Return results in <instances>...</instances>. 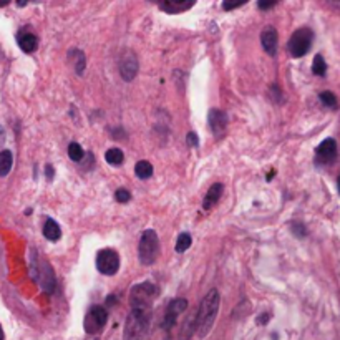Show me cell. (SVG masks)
Segmentation results:
<instances>
[{
    "label": "cell",
    "mask_w": 340,
    "mask_h": 340,
    "mask_svg": "<svg viewBox=\"0 0 340 340\" xmlns=\"http://www.w3.org/2000/svg\"><path fill=\"white\" fill-rule=\"evenodd\" d=\"M219 304H221V295L216 289H211L202 299L201 306L196 314V332L198 337L202 338L211 332L214 322H216L218 312H219Z\"/></svg>",
    "instance_id": "cell-1"
},
{
    "label": "cell",
    "mask_w": 340,
    "mask_h": 340,
    "mask_svg": "<svg viewBox=\"0 0 340 340\" xmlns=\"http://www.w3.org/2000/svg\"><path fill=\"white\" fill-rule=\"evenodd\" d=\"M151 324V310H131L124 325V340H146Z\"/></svg>",
    "instance_id": "cell-2"
},
{
    "label": "cell",
    "mask_w": 340,
    "mask_h": 340,
    "mask_svg": "<svg viewBox=\"0 0 340 340\" xmlns=\"http://www.w3.org/2000/svg\"><path fill=\"white\" fill-rule=\"evenodd\" d=\"M158 294L156 285L151 282L136 284L130 292V306L131 310H151V304Z\"/></svg>",
    "instance_id": "cell-3"
},
{
    "label": "cell",
    "mask_w": 340,
    "mask_h": 340,
    "mask_svg": "<svg viewBox=\"0 0 340 340\" xmlns=\"http://www.w3.org/2000/svg\"><path fill=\"white\" fill-rule=\"evenodd\" d=\"M159 252V239L158 234L153 229H148L141 234L140 239V247H138V254H140V262L143 266H151L158 258Z\"/></svg>",
    "instance_id": "cell-4"
},
{
    "label": "cell",
    "mask_w": 340,
    "mask_h": 340,
    "mask_svg": "<svg viewBox=\"0 0 340 340\" xmlns=\"http://www.w3.org/2000/svg\"><path fill=\"white\" fill-rule=\"evenodd\" d=\"M312 40H314V33L310 28L307 27L299 28V30H295L289 38V44H287L289 53L294 58L304 57L310 50V47H312Z\"/></svg>",
    "instance_id": "cell-5"
},
{
    "label": "cell",
    "mask_w": 340,
    "mask_h": 340,
    "mask_svg": "<svg viewBox=\"0 0 340 340\" xmlns=\"http://www.w3.org/2000/svg\"><path fill=\"white\" fill-rule=\"evenodd\" d=\"M97 267L105 276H115L120 269V256L113 249H103L97 256Z\"/></svg>",
    "instance_id": "cell-6"
},
{
    "label": "cell",
    "mask_w": 340,
    "mask_h": 340,
    "mask_svg": "<svg viewBox=\"0 0 340 340\" xmlns=\"http://www.w3.org/2000/svg\"><path fill=\"white\" fill-rule=\"evenodd\" d=\"M106 320H108V312H106V309H103L101 306H93L90 310H88L83 325H85L87 333H100L105 329Z\"/></svg>",
    "instance_id": "cell-7"
},
{
    "label": "cell",
    "mask_w": 340,
    "mask_h": 340,
    "mask_svg": "<svg viewBox=\"0 0 340 340\" xmlns=\"http://www.w3.org/2000/svg\"><path fill=\"white\" fill-rule=\"evenodd\" d=\"M188 307V301L186 299H175L169 302V306L166 307V312H164V317H163V327L164 329H171L173 325H175L176 319L180 317V315L186 310Z\"/></svg>",
    "instance_id": "cell-8"
},
{
    "label": "cell",
    "mask_w": 340,
    "mask_h": 340,
    "mask_svg": "<svg viewBox=\"0 0 340 340\" xmlns=\"http://www.w3.org/2000/svg\"><path fill=\"white\" fill-rule=\"evenodd\" d=\"M138 58L133 52H126L124 55L121 57L120 60V73L123 76V80L126 81H131L138 73Z\"/></svg>",
    "instance_id": "cell-9"
},
{
    "label": "cell",
    "mask_w": 340,
    "mask_h": 340,
    "mask_svg": "<svg viewBox=\"0 0 340 340\" xmlns=\"http://www.w3.org/2000/svg\"><path fill=\"white\" fill-rule=\"evenodd\" d=\"M315 156H317V161L319 163H330V161L335 159L337 156V143L335 140L332 138H327L320 143L317 146V150H315Z\"/></svg>",
    "instance_id": "cell-10"
},
{
    "label": "cell",
    "mask_w": 340,
    "mask_h": 340,
    "mask_svg": "<svg viewBox=\"0 0 340 340\" xmlns=\"http://www.w3.org/2000/svg\"><path fill=\"white\" fill-rule=\"evenodd\" d=\"M207 123H209V128L214 133V136H223L226 128H228V118H226V113L219 111L216 108L209 110V115H207Z\"/></svg>",
    "instance_id": "cell-11"
},
{
    "label": "cell",
    "mask_w": 340,
    "mask_h": 340,
    "mask_svg": "<svg viewBox=\"0 0 340 340\" xmlns=\"http://www.w3.org/2000/svg\"><path fill=\"white\" fill-rule=\"evenodd\" d=\"M261 44L262 49L266 50L267 55H276L277 53V32L274 27H267L264 32L261 33Z\"/></svg>",
    "instance_id": "cell-12"
},
{
    "label": "cell",
    "mask_w": 340,
    "mask_h": 340,
    "mask_svg": "<svg viewBox=\"0 0 340 340\" xmlns=\"http://www.w3.org/2000/svg\"><path fill=\"white\" fill-rule=\"evenodd\" d=\"M40 284L41 287H44L45 292H53V289H55V274H53V269L50 267V264H47V262H44L40 267Z\"/></svg>",
    "instance_id": "cell-13"
},
{
    "label": "cell",
    "mask_w": 340,
    "mask_h": 340,
    "mask_svg": "<svg viewBox=\"0 0 340 340\" xmlns=\"http://www.w3.org/2000/svg\"><path fill=\"white\" fill-rule=\"evenodd\" d=\"M221 194H223V184L221 183H216L212 184L209 188V191L206 193V198H204V202H202V206H204V209H211V207L216 204L219 201Z\"/></svg>",
    "instance_id": "cell-14"
},
{
    "label": "cell",
    "mask_w": 340,
    "mask_h": 340,
    "mask_svg": "<svg viewBox=\"0 0 340 340\" xmlns=\"http://www.w3.org/2000/svg\"><path fill=\"white\" fill-rule=\"evenodd\" d=\"M44 236L52 242H57L62 237V229L53 219H49L44 226Z\"/></svg>",
    "instance_id": "cell-15"
},
{
    "label": "cell",
    "mask_w": 340,
    "mask_h": 340,
    "mask_svg": "<svg viewBox=\"0 0 340 340\" xmlns=\"http://www.w3.org/2000/svg\"><path fill=\"white\" fill-rule=\"evenodd\" d=\"M70 58L73 60V67H75V71L78 75H83V71H85V67H87V58H85V53L81 50H73L70 53Z\"/></svg>",
    "instance_id": "cell-16"
},
{
    "label": "cell",
    "mask_w": 340,
    "mask_h": 340,
    "mask_svg": "<svg viewBox=\"0 0 340 340\" xmlns=\"http://www.w3.org/2000/svg\"><path fill=\"white\" fill-rule=\"evenodd\" d=\"M12 164H14V156L9 150H4L0 153V176H7L12 169Z\"/></svg>",
    "instance_id": "cell-17"
},
{
    "label": "cell",
    "mask_w": 340,
    "mask_h": 340,
    "mask_svg": "<svg viewBox=\"0 0 340 340\" xmlns=\"http://www.w3.org/2000/svg\"><path fill=\"white\" fill-rule=\"evenodd\" d=\"M19 45L23 52L32 53L35 49H37V37L33 33H23L19 38Z\"/></svg>",
    "instance_id": "cell-18"
},
{
    "label": "cell",
    "mask_w": 340,
    "mask_h": 340,
    "mask_svg": "<svg viewBox=\"0 0 340 340\" xmlns=\"http://www.w3.org/2000/svg\"><path fill=\"white\" fill-rule=\"evenodd\" d=\"M105 159H106V163L111 164V166H120L123 163V159H124V154H123V151L120 150V148H110L105 154Z\"/></svg>",
    "instance_id": "cell-19"
},
{
    "label": "cell",
    "mask_w": 340,
    "mask_h": 340,
    "mask_svg": "<svg viewBox=\"0 0 340 340\" xmlns=\"http://www.w3.org/2000/svg\"><path fill=\"white\" fill-rule=\"evenodd\" d=\"M135 173L140 180H148V178L153 176V166L148 161H138L135 166Z\"/></svg>",
    "instance_id": "cell-20"
},
{
    "label": "cell",
    "mask_w": 340,
    "mask_h": 340,
    "mask_svg": "<svg viewBox=\"0 0 340 340\" xmlns=\"http://www.w3.org/2000/svg\"><path fill=\"white\" fill-rule=\"evenodd\" d=\"M191 5H193V2L183 4V2H176V0H169V2L161 4V9L166 10V12H169V14H178V12H181L184 9H189Z\"/></svg>",
    "instance_id": "cell-21"
},
{
    "label": "cell",
    "mask_w": 340,
    "mask_h": 340,
    "mask_svg": "<svg viewBox=\"0 0 340 340\" xmlns=\"http://www.w3.org/2000/svg\"><path fill=\"white\" fill-rule=\"evenodd\" d=\"M312 71H314L315 75H319V76L325 75V71H327V63H325L324 57H322V55H315L314 63H312Z\"/></svg>",
    "instance_id": "cell-22"
},
{
    "label": "cell",
    "mask_w": 340,
    "mask_h": 340,
    "mask_svg": "<svg viewBox=\"0 0 340 340\" xmlns=\"http://www.w3.org/2000/svg\"><path fill=\"white\" fill-rule=\"evenodd\" d=\"M83 148L78 145V143H71L68 146V156L71 161H81L83 159Z\"/></svg>",
    "instance_id": "cell-23"
},
{
    "label": "cell",
    "mask_w": 340,
    "mask_h": 340,
    "mask_svg": "<svg viewBox=\"0 0 340 340\" xmlns=\"http://www.w3.org/2000/svg\"><path fill=\"white\" fill-rule=\"evenodd\" d=\"M191 242H193V239H191V236L188 234V232H184V234H181L180 237H178L176 250H178V252H184V250L191 247Z\"/></svg>",
    "instance_id": "cell-24"
},
{
    "label": "cell",
    "mask_w": 340,
    "mask_h": 340,
    "mask_svg": "<svg viewBox=\"0 0 340 340\" xmlns=\"http://www.w3.org/2000/svg\"><path fill=\"white\" fill-rule=\"evenodd\" d=\"M319 98H320V101L325 106H330V108H335V106H337V98H335V95H333L332 92H322L319 95Z\"/></svg>",
    "instance_id": "cell-25"
},
{
    "label": "cell",
    "mask_w": 340,
    "mask_h": 340,
    "mask_svg": "<svg viewBox=\"0 0 340 340\" xmlns=\"http://www.w3.org/2000/svg\"><path fill=\"white\" fill-rule=\"evenodd\" d=\"M115 199L118 202H128L131 199V194L128 193L126 189H118L116 193H115Z\"/></svg>",
    "instance_id": "cell-26"
},
{
    "label": "cell",
    "mask_w": 340,
    "mask_h": 340,
    "mask_svg": "<svg viewBox=\"0 0 340 340\" xmlns=\"http://www.w3.org/2000/svg\"><path fill=\"white\" fill-rule=\"evenodd\" d=\"M186 141H188V145H189L191 148H196V146L199 145V138H198V135H196L194 131H189Z\"/></svg>",
    "instance_id": "cell-27"
},
{
    "label": "cell",
    "mask_w": 340,
    "mask_h": 340,
    "mask_svg": "<svg viewBox=\"0 0 340 340\" xmlns=\"http://www.w3.org/2000/svg\"><path fill=\"white\" fill-rule=\"evenodd\" d=\"M258 5H259V9H271L276 5V2H259Z\"/></svg>",
    "instance_id": "cell-28"
},
{
    "label": "cell",
    "mask_w": 340,
    "mask_h": 340,
    "mask_svg": "<svg viewBox=\"0 0 340 340\" xmlns=\"http://www.w3.org/2000/svg\"><path fill=\"white\" fill-rule=\"evenodd\" d=\"M242 4H229V2H224V5L223 7L226 9V10H231V9H236V7H241Z\"/></svg>",
    "instance_id": "cell-29"
},
{
    "label": "cell",
    "mask_w": 340,
    "mask_h": 340,
    "mask_svg": "<svg viewBox=\"0 0 340 340\" xmlns=\"http://www.w3.org/2000/svg\"><path fill=\"white\" fill-rule=\"evenodd\" d=\"M267 320H269V315H267V314H264V315H259L258 324H267Z\"/></svg>",
    "instance_id": "cell-30"
},
{
    "label": "cell",
    "mask_w": 340,
    "mask_h": 340,
    "mask_svg": "<svg viewBox=\"0 0 340 340\" xmlns=\"http://www.w3.org/2000/svg\"><path fill=\"white\" fill-rule=\"evenodd\" d=\"M0 340H4V330H2V325H0Z\"/></svg>",
    "instance_id": "cell-31"
},
{
    "label": "cell",
    "mask_w": 340,
    "mask_h": 340,
    "mask_svg": "<svg viewBox=\"0 0 340 340\" xmlns=\"http://www.w3.org/2000/svg\"><path fill=\"white\" fill-rule=\"evenodd\" d=\"M337 186H338V193H340V176H338V180H337Z\"/></svg>",
    "instance_id": "cell-32"
}]
</instances>
